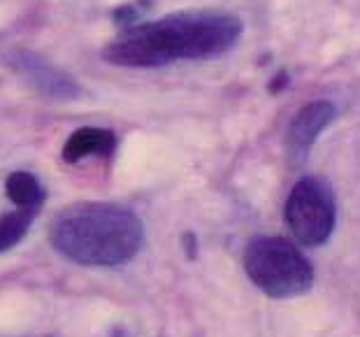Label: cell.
Wrapping results in <instances>:
<instances>
[{
  "label": "cell",
  "mask_w": 360,
  "mask_h": 337,
  "mask_svg": "<svg viewBox=\"0 0 360 337\" xmlns=\"http://www.w3.org/2000/svg\"><path fill=\"white\" fill-rule=\"evenodd\" d=\"M240 35L242 21L231 12H174L124 28L107 42L103 58L121 68H160L177 61L221 56L235 47Z\"/></svg>",
  "instance_id": "cell-1"
},
{
  "label": "cell",
  "mask_w": 360,
  "mask_h": 337,
  "mask_svg": "<svg viewBox=\"0 0 360 337\" xmlns=\"http://www.w3.org/2000/svg\"><path fill=\"white\" fill-rule=\"evenodd\" d=\"M58 254L82 265L114 267L137 256L144 240L135 212L114 203H79L58 214L49 228Z\"/></svg>",
  "instance_id": "cell-2"
},
{
  "label": "cell",
  "mask_w": 360,
  "mask_h": 337,
  "mask_svg": "<svg viewBox=\"0 0 360 337\" xmlns=\"http://www.w3.org/2000/svg\"><path fill=\"white\" fill-rule=\"evenodd\" d=\"M244 270L270 298L302 295L314 284L309 258L283 237H254L244 249Z\"/></svg>",
  "instance_id": "cell-3"
},
{
  "label": "cell",
  "mask_w": 360,
  "mask_h": 337,
  "mask_svg": "<svg viewBox=\"0 0 360 337\" xmlns=\"http://www.w3.org/2000/svg\"><path fill=\"white\" fill-rule=\"evenodd\" d=\"M335 193L321 177H302L286 201V224L304 247H321L335 231Z\"/></svg>",
  "instance_id": "cell-4"
},
{
  "label": "cell",
  "mask_w": 360,
  "mask_h": 337,
  "mask_svg": "<svg viewBox=\"0 0 360 337\" xmlns=\"http://www.w3.org/2000/svg\"><path fill=\"white\" fill-rule=\"evenodd\" d=\"M3 63L10 65L14 72L21 75L37 94L56 98V101H72L79 96V87L70 75L53 68L40 53L26 49H12L3 56Z\"/></svg>",
  "instance_id": "cell-5"
},
{
  "label": "cell",
  "mask_w": 360,
  "mask_h": 337,
  "mask_svg": "<svg viewBox=\"0 0 360 337\" xmlns=\"http://www.w3.org/2000/svg\"><path fill=\"white\" fill-rule=\"evenodd\" d=\"M333 119H335V107L328 101L309 103L295 114L288 126V135H286L288 156L293 163H302V160L307 158L314 142H316V137L323 133Z\"/></svg>",
  "instance_id": "cell-6"
},
{
  "label": "cell",
  "mask_w": 360,
  "mask_h": 337,
  "mask_svg": "<svg viewBox=\"0 0 360 337\" xmlns=\"http://www.w3.org/2000/svg\"><path fill=\"white\" fill-rule=\"evenodd\" d=\"M117 149V137L107 128L84 126L68 137L63 147L65 163H79L89 156H112Z\"/></svg>",
  "instance_id": "cell-7"
},
{
  "label": "cell",
  "mask_w": 360,
  "mask_h": 337,
  "mask_svg": "<svg viewBox=\"0 0 360 337\" xmlns=\"http://www.w3.org/2000/svg\"><path fill=\"white\" fill-rule=\"evenodd\" d=\"M5 193L7 198L17 205V208H28V210H40L44 203V191L42 184L37 182L30 172H12L5 182Z\"/></svg>",
  "instance_id": "cell-8"
},
{
  "label": "cell",
  "mask_w": 360,
  "mask_h": 337,
  "mask_svg": "<svg viewBox=\"0 0 360 337\" xmlns=\"http://www.w3.org/2000/svg\"><path fill=\"white\" fill-rule=\"evenodd\" d=\"M37 212L40 210L17 208L14 212L0 217V254H3V251H10L14 244H19L24 240V235L28 233V228L33 224Z\"/></svg>",
  "instance_id": "cell-9"
},
{
  "label": "cell",
  "mask_w": 360,
  "mask_h": 337,
  "mask_svg": "<svg viewBox=\"0 0 360 337\" xmlns=\"http://www.w3.org/2000/svg\"><path fill=\"white\" fill-rule=\"evenodd\" d=\"M149 3H151V0H142V7H147Z\"/></svg>",
  "instance_id": "cell-10"
}]
</instances>
